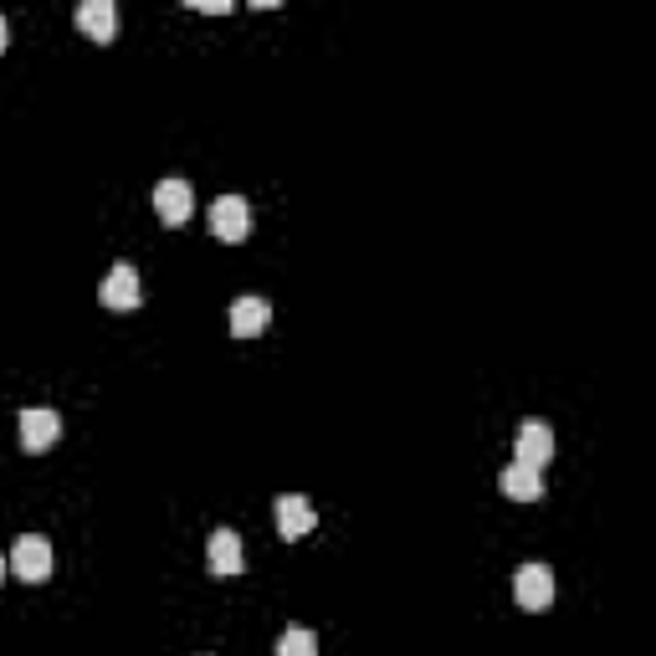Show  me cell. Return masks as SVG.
<instances>
[{"instance_id": "obj_1", "label": "cell", "mask_w": 656, "mask_h": 656, "mask_svg": "<svg viewBox=\"0 0 656 656\" xmlns=\"http://www.w3.org/2000/svg\"><path fill=\"white\" fill-rule=\"evenodd\" d=\"M57 436H62V415L52 405H27L21 411V452H31V456L52 452Z\"/></svg>"}, {"instance_id": "obj_2", "label": "cell", "mask_w": 656, "mask_h": 656, "mask_svg": "<svg viewBox=\"0 0 656 656\" xmlns=\"http://www.w3.org/2000/svg\"><path fill=\"white\" fill-rule=\"evenodd\" d=\"M11 575H16V579H27V585H41V579H52V544H47L41 534L16 538V549H11Z\"/></svg>"}, {"instance_id": "obj_3", "label": "cell", "mask_w": 656, "mask_h": 656, "mask_svg": "<svg viewBox=\"0 0 656 656\" xmlns=\"http://www.w3.org/2000/svg\"><path fill=\"white\" fill-rule=\"evenodd\" d=\"M211 231L221 242H246L252 236V205H246V195H221L211 205Z\"/></svg>"}, {"instance_id": "obj_4", "label": "cell", "mask_w": 656, "mask_h": 656, "mask_svg": "<svg viewBox=\"0 0 656 656\" xmlns=\"http://www.w3.org/2000/svg\"><path fill=\"white\" fill-rule=\"evenodd\" d=\"M98 303L103 309H113V313H123V309H139L144 303V287H139V272L129 268V262H119V268L103 277V287H98Z\"/></svg>"}, {"instance_id": "obj_5", "label": "cell", "mask_w": 656, "mask_h": 656, "mask_svg": "<svg viewBox=\"0 0 656 656\" xmlns=\"http://www.w3.org/2000/svg\"><path fill=\"white\" fill-rule=\"evenodd\" d=\"M513 595H518L523 610H544V605L554 601L549 564H518V575H513Z\"/></svg>"}, {"instance_id": "obj_6", "label": "cell", "mask_w": 656, "mask_h": 656, "mask_svg": "<svg viewBox=\"0 0 656 656\" xmlns=\"http://www.w3.org/2000/svg\"><path fill=\"white\" fill-rule=\"evenodd\" d=\"M72 21H78V31L88 41L108 47V41H113V31H119V6H113V0H82Z\"/></svg>"}, {"instance_id": "obj_7", "label": "cell", "mask_w": 656, "mask_h": 656, "mask_svg": "<svg viewBox=\"0 0 656 656\" xmlns=\"http://www.w3.org/2000/svg\"><path fill=\"white\" fill-rule=\"evenodd\" d=\"M154 211H160L164 226H185L190 211H195V190L185 180H160L154 185Z\"/></svg>"}, {"instance_id": "obj_8", "label": "cell", "mask_w": 656, "mask_h": 656, "mask_svg": "<svg viewBox=\"0 0 656 656\" xmlns=\"http://www.w3.org/2000/svg\"><path fill=\"white\" fill-rule=\"evenodd\" d=\"M272 513H277V534L287 538V544H297V538L313 534V503L297 493H282L277 503H272Z\"/></svg>"}, {"instance_id": "obj_9", "label": "cell", "mask_w": 656, "mask_h": 656, "mask_svg": "<svg viewBox=\"0 0 656 656\" xmlns=\"http://www.w3.org/2000/svg\"><path fill=\"white\" fill-rule=\"evenodd\" d=\"M205 564H211V575H215V579H236V575H242V564H246L242 538L231 534V528H215V534H211V549H205Z\"/></svg>"}, {"instance_id": "obj_10", "label": "cell", "mask_w": 656, "mask_h": 656, "mask_svg": "<svg viewBox=\"0 0 656 656\" xmlns=\"http://www.w3.org/2000/svg\"><path fill=\"white\" fill-rule=\"evenodd\" d=\"M513 452H518L523 467L544 472V462L554 456V431L544 426V421H523V426H518V446H513Z\"/></svg>"}, {"instance_id": "obj_11", "label": "cell", "mask_w": 656, "mask_h": 656, "mask_svg": "<svg viewBox=\"0 0 656 656\" xmlns=\"http://www.w3.org/2000/svg\"><path fill=\"white\" fill-rule=\"evenodd\" d=\"M497 487H503L513 503H538V497H544V472H538V467H523V462H513V467H503Z\"/></svg>"}, {"instance_id": "obj_12", "label": "cell", "mask_w": 656, "mask_h": 656, "mask_svg": "<svg viewBox=\"0 0 656 656\" xmlns=\"http://www.w3.org/2000/svg\"><path fill=\"white\" fill-rule=\"evenodd\" d=\"M268 323H272V309L262 303V297H236V303H231V334L236 339L268 334Z\"/></svg>"}, {"instance_id": "obj_13", "label": "cell", "mask_w": 656, "mask_h": 656, "mask_svg": "<svg viewBox=\"0 0 656 656\" xmlns=\"http://www.w3.org/2000/svg\"><path fill=\"white\" fill-rule=\"evenodd\" d=\"M277 656H319V636L303 630V626L282 630V636H277Z\"/></svg>"}, {"instance_id": "obj_14", "label": "cell", "mask_w": 656, "mask_h": 656, "mask_svg": "<svg viewBox=\"0 0 656 656\" xmlns=\"http://www.w3.org/2000/svg\"><path fill=\"white\" fill-rule=\"evenodd\" d=\"M190 6H195V11H211V16H226L231 11L226 0H190Z\"/></svg>"}, {"instance_id": "obj_15", "label": "cell", "mask_w": 656, "mask_h": 656, "mask_svg": "<svg viewBox=\"0 0 656 656\" xmlns=\"http://www.w3.org/2000/svg\"><path fill=\"white\" fill-rule=\"evenodd\" d=\"M11 47V27H6V16H0V52Z\"/></svg>"}, {"instance_id": "obj_16", "label": "cell", "mask_w": 656, "mask_h": 656, "mask_svg": "<svg viewBox=\"0 0 656 656\" xmlns=\"http://www.w3.org/2000/svg\"><path fill=\"white\" fill-rule=\"evenodd\" d=\"M0 579H6V564H0Z\"/></svg>"}]
</instances>
